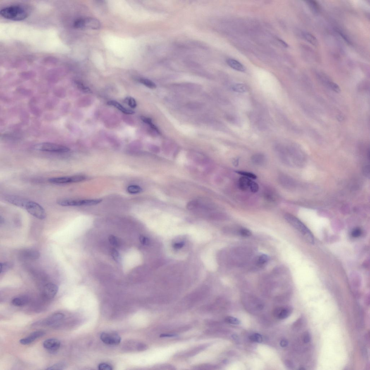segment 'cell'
<instances>
[{"label": "cell", "instance_id": "obj_48", "mask_svg": "<svg viewBox=\"0 0 370 370\" xmlns=\"http://www.w3.org/2000/svg\"><path fill=\"white\" fill-rule=\"evenodd\" d=\"M288 345V342L286 340H282L280 342V345L282 347H285Z\"/></svg>", "mask_w": 370, "mask_h": 370}, {"label": "cell", "instance_id": "obj_14", "mask_svg": "<svg viewBox=\"0 0 370 370\" xmlns=\"http://www.w3.org/2000/svg\"><path fill=\"white\" fill-rule=\"evenodd\" d=\"M291 313V309L290 308L279 307L274 310V315L278 319L283 320L288 317Z\"/></svg>", "mask_w": 370, "mask_h": 370}, {"label": "cell", "instance_id": "obj_28", "mask_svg": "<svg viewBox=\"0 0 370 370\" xmlns=\"http://www.w3.org/2000/svg\"><path fill=\"white\" fill-rule=\"evenodd\" d=\"M13 265L11 262H5L1 263L0 264V271L1 273H3L7 272L13 267Z\"/></svg>", "mask_w": 370, "mask_h": 370}, {"label": "cell", "instance_id": "obj_33", "mask_svg": "<svg viewBox=\"0 0 370 370\" xmlns=\"http://www.w3.org/2000/svg\"><path fill=\"white\" fill-rule=\"evenodd\" d=\"M249 339L253 342L261 343L262 341V337L259 334L255 333L250 335L249 337Z\"/></svg>", "mask_w": 370, "mask_h": 370}, {"label": "cell", "instance_id": "obj_52", "mask_svg": "<svg viewBox=\"0 0 370 370\" xmlns=\"http://www.w3.org/2000/svg\"><path fill=\"white\" fill-rule=\"evenodd\" d=\"M300 369H301V370H302H302H304V369H304V368H300Z\"/></svg>", "mask_w": 370, "mask_h": 370}, {"label": "cell", "instance_id": "obj_4", "mask_svg": "<svg viewBox=\"0 0 370 370\" xmlns=\"http://www.w3.org/2000/svg\"><path fill=\"white\" fill-rule=\"evenodd\" d=\"M102 199H60L57 201L59 205L63 206H79L96 205L101 202Z\"/></svg>", "mask_w": 370, "mask_h": 370}, {"label": "cell", "instance_id": "obj_24", "mask_svg": "<svg viewBox=\"0 0 370 370\" xmlns=\"http://www.w3.org/2000/svg\"><path fill=\"white\" fill-rule=\"evenodd\" d=\"M303 36L304 38L307 40L308 42L310 43L311 44H312L315 46H316L318 45V41L317 39L315 36L312 34L309 33L308 32H304L303 34Z\"/></svg>", "mask_w": 370, "mask_h": 370}, {"label": "cell", "instance_id": "obj_50", "mask_svg": "<svg viewBox=\"0 0 370 370\" xmlns=\"http://www.w3.org/2000/svg\"><path fill=\"white\" fill-rule=\"evenodd\" d=\"M280 43H281L282 44V45H283L284 46H285V47H288V44H287V43L285 42L284 41L282 40H280Z\"/></svg>", "mask_w": 370, "mask_h": 370}, {"label": "cell", "instance_id": "obj_37", "mask_svg": "<svg viewBox=\"0 0 370 370\" xmlns=\"http://www.w3.org/2000/svg\"><path fill=\"white\" fill-rule=\"evenodd\" d=\"M125 102L127 103L131 108H135L137 106L136 102L135 99L132 97H127L125 99Z\"/></svg>", "mask_w": 370, "mask_h": 370}, {"label": "cell", "instance_id": "obj_2", "mask_svg": "<svg viewBox=\"0 0 370 370\" xmlns=\"http://www.w3.org/2000/svg\"><path fill=\"white\" fill-rule=\"evenodd\" d=\"M1 16L8 19L20 21L25 19L28 16L27 8L20 5H13L5 7L0 11Z\"/></svg>", "mask_w": 370, "mask_h": 370}, {"label": "cell", "instance_id": "obj_12", "mask_svg": "<svg viewBox=\"0 0 370 370\" xmlns=\"http://www.w3.org/2000/svg\"><path fill=\"white\" fill-rule=\"evenodd\" d=\"M5 199L8 202L18 207L25 209L26 205L28 200L18 196L8 195L5 197Z\"/></svg>", "mask_w": 370, "mask_h": 370}, {"label": "cell", "instance_id": "obj_1", "mask_svg": "<svg viewBox=\"0 0 370 370\" xmlns=\"http://www.w3.org/2000/svg\"><path fill=\"white\" fill-rule=\"evenodd\" d=\"M142 262V256L139 251L135 248L130 249L125 253L122 259L123 271L125 273H128L140 265Z\"/></svg>", "mask_w": 370, "mask_h": 370}, {"label": "cell", "instance_id": "obj_10", "mask_svg": "<svg viewBox=\"0 0 370 370\" xmlns=\"http://www.w3.org/2000/svg\"><path fill=\"white\" fill-rule=\"evenodd\" d=\"M58 287L56 285L52 283H49L43 288L42 294L44 298L50 300L54 298L57 294Z\"/></svg>", "mask_w": 370, "mask_h": 370}, {"label": "cell", "instance_id": "obj_22", "mask_svg": "<svg viewBox=\"0 0 370 370\" xmlns=\"http://www.w3.org/2000/svg\"><path fill=\"white\" fill-rule=\"evenodd\" d=\"M100 23L99 21L93 18H88L85 19V27H90L91 29L99 28Z\"/></svg>", "mask_w": 370, "mask_h": 370}, {"label": "cell", "instance_id": "obj_3", "mask_svg": "<svg viewBox=\"0 0 370 370\" xmlns=\"http://www.w3.org/2000/svg\"><path fill=\"white\" fill-rule=\"evenodd\" d=\"M285 218L289 224L302 234L308 242L311 244H314V236L309 229L300 220L290 214H285Z\"/></svg>", "mask_w": 370, "mask_h": 370}, {"label": "cell", "instance_id": "obj_44", "mask_svg": "<svg viewBox=\"0 0 370 370\" xmlns=\"http://www.w3.org/2000/svg\"><path fill=\"white\" fill-rule=\"evenodd\" d=\"M99 369L100 370H112V367L110 365L102 363L100 364L99 366Z\"/></svg>", "mask_w": 370, "mask_h": 370}, {"label": "cell", "instance_id": "obj_31", "mask_svg": "<svg viewBox=\"0 0 370 370\" xmlns=\"http://www.w3.org/2000/svg\"><path fill=\"white\" fill-rule=\"evenodd\" d=\"M236 173L239 174L241 175L242 176L245 177H247L251 179H255L257 178V176L254 173H250V172H246L242 171H236Z\"/></svg>", "mask_w": 370, "mask_h": 370}, {"label": "cell", "instance_id": "obj_36", "mask_svg": "<svg viewBox=\"0 0 370 370\" xmlns=\"http://www.w3.org/2000/svg\"><path fill=\"white\" fill-rule=\"evenodd\" d=\"M76 85L78 88L80 89V90L82 91L84 93H89L91 92V91L90 89L87 87H85L84 84L78 81H76L75 82Z\"/></svg>", "mask_w": 370, "mask_h": 370}, {"label": "cell", "instance_id": "obj_39", "mask_svg": "<svg viewBox=\"0 0 370 370\" xmlns=\"http://www.w3.org/2000/svg\"><path fill=\"white\" fill-rule=\"evenodd\" d=\"M158 369L164 370H175V368L172 365L168 364H161L156 366Z\"/></svg>", "mask_w": 370, "mask_h": 370}, {"label": "cell", "instance_id": "obj_16", "mask_svg": "<svg viewBox=\"0 0 370 370\" xmlns=\"http://www.w3.org/2000/svg\"><path fill=\"white\" fill-rule=\"evenodd\" d=\"M22 256L25 259L35 260L39 259L40 254L39 252L33 249H26L22 252Z\"/></svg>", "mask_w": 370, "mask_h": 370}, {"label": "cell", "instance_id": "obj_18", "mask_svg": "<svg viewBox=\"0 0 370 370\" xmlns=\"http://www.w3.org/2000/svg\"><path fill=\"white\" fill-rule=\"evenodd\" d=\"M253 164L258 166H262L266 162L265 156L262 153H256L253 155L251 158Z\"/></svg>", "mask_w": 370, "mask_h": 370}, {"label": "cell", "instance_id": "obj_38", "mask_svg": "<svg viewBox=\"0 0 370 370\" xmlns=\"http://www.w3.org/2000/svg\"><path fill=\"white\" fill-rule=\"evenodd\" d=\"M225 321L227 323L234 325H238L240 323V321L237 318L231 316L227 317L225 318Z\"/></svg>", "mask_w": 370, "mask_h": 370}, {"label": "cell", "instance_id": "obj_32", "mask_svg": "<svg viewBox=\"0 0 370 370\" xmlns=\"http://www.w3.org/2000/svg\"><path fill=\"white\" fill-rule=\"evenodd\" d=\"M66 366V364L65 363L61 362L55 364L52 366H50V367L47 368V369L63 370L65 369Z\"/></svg>", "mask_w": 370, "mask_h": 370}, {"label": "cell", "instance_id": "obj_21", "mask_svg": "<svg viewBox=\"0 0 370 370\" xmlns=\"http://www.w3.org/2000/svg\"><path fill=\"white\" fill-rule=\"evenodd\" d=\"M29 302L28 297L26 296H20L15 297L12 300V303L13 305L18 307H22L27 305Z\"/></svg>", "mask_w": 370, "mask_h": 370}, {"label": "cell", "instance_id": "obj_35", "mask_svg": "<svg viewBox=\"0 0 370 370\" xmlns=\"http://www.w3.org/2000/svg\"><path fill=\"white\" fill-rule=\"evenodd\" d=\"M308 3L311 9L314 13H317L319 11V6L316 1H308Z\"/></svg>", "mask_w": 370, "mask_h": 370}, {"label": "cell", "instance_id": "obj_46", "mask_svg": "<svg viewBox=\"0 0 370 370\" xmlns=\"http://www.w3.org/2000/svg\"><path fill=\"white\" fill-rule=\"evenodd\" d=\"M311 337L310 334L308 332H306L303 338V341L305 343H308L310 342Z\"/></svg>", "mask_w": 370, "mask_h": 370}, {"label": "cell", "instance_id": "obj_8", "mask_svg": "<svg viewBox=\"0 0 370 370\" xmlns=\"http://www.w3.org/2000/svg\"><path fill=\"white\" fill-rule=\"evenodd\" d=\"M64 315L61 313H56L50 316L49 317L34 323V326H50L59 322L64 318Z\"/></svg>", "mask_w": 370, "mask_h": 370}, {"label": "cell", "instance_id": "obj_51", "mask_svg": "<svg viewBox=\"0 0 370 370\" xmlns=\"http://www.w3.org/2000/svg\"><path fill=\"white\" fill-rule=\"evenodd\" d=\"M233 162V164L234 165H235V166H237V165H238V163H239L238 159H236Z\"/></svg>", "mask_w": 370, "mask_h": 370}, {"label": "cell", "instance_id": "obj_49", "mask_svg": "<svg viewBox=\"0 0 370 370\" xmlns=\"http://www.w3.org/2000/svg\"><path fill=\"white\" fill-rule=\"evenodd\" d=\"M285 365L288 367L290 368H292L294 367V364L292 363L290 361H287L285 363Z\"/></svg>", "mask_w": 370, "mask_h": 370}, {"label": "cell", "instance_id": "obj_43", "mask_svg": "<svg viewBox=\"0 0 370 370\" xmlns=\"http://www.w3.org/2000/svg\"><path fill=\"white\" fill-rule=\"evenodd\" d=\"M328 85L332 90L335 92L338 93L340 92L341 90L340 87L337 84L333 82H329Z\"/></svg>", "mask_w": 370, "mask_h": 370}, {"label": "cell", "instance_id": "obj_42", "mask_svg": "<svg viewBox=\"0 0 370 370\" xmlns=\"http://www.w3.org/2000/svg\"><path fill=\"white\" fill-rule=\"evenodd\" d=\"M265 197L267 200L271 201V202H274L276 198V196L272 192H266L265 194Z\"/></svg>", "mask_w": 370, "mask_h": 370}, {"label": "cell", "instance_id": "obj_30", "mask_svg": "<svg viewBox=\"0 0 370 370\" xmlns=\"http://www.w3.org/2000/svg\"><path fill=\"white\" fill-rule=\"evenodd\" d=\"M216 366L210 364H202L194 366V369L195 370H212L214 369Z\"/></svg>", "mask_w": 370, "mask_h": 370}, {"label": "cell", "instance_id": "obj_41", "mask_svg": "<svg viewBox=\"0 0 370 370\" xmlns=\"http://www.w3.org/2000/svg\"><path fill=\"white\" fill-rule=\"evenodd\" d=\"M259 189V186L258 184L252 180L251 181L250 188H249V190L251 191L254 193H255L258 192Z\"/></svg>", "mask_w": 370, "mask_h": 370}, {"label": "cell", "instance_id": "obj_45", "mask_svg": "<svg viewBox=\"0 0 370 370\" xmlns=\"http://www.w3.org/2000/svg\"><path fill=\"white\" fill-rule=\"evenodd\" d=\"M361 230L359 228H356L352 230L351 233V235L352 237H358L361 235Z\"/></svg>", "mask_w": 370, "mask_h": 370}, {"label": "cell", "instance_id": "obj_5", "mask_svg": "<svg viewBox=\"0 0 370 370\" xmlns=\"http://www.w3.org/2000/svg\"><path fill=\"white\" fill-rule=\"evenodd\" d=\"M35 150L46 152L65 153L70 151V149L64 146L49 142H43L34 145Z\"/></svg>", "mask_w": 370, "mask_h": 370}, {"label": "cell", "instance_id": "obj_17", "mask_svg": "<svg viewBox=\"0 0 370 370\" xmlns=\"http://www.w3.org/2000/svg\"><path fill=\"white\" fill-rule=\"evenodd\" d=\"M226 62L231 68L237 71L243 72L245 70L244 65L236 60L229 58L227 60Z\"/></svg>", "mask_w": 370, "mask_h": 370}, {"label": "cell", "instance_id": "obj_20", "mask_svg": "<svg viewBox=\"0 0 370 370\" xmlns=\"http://www.w3.org/2000/svg\"><path fill=\"white\" fill-rule=\"evenodd\" d=\"M107 104L108 105L117 108L119 110L121 111L122 112L125 113V114H133L135 113V112L132 110L127 109V108L124 107L119 103L116 101L113 100L109 101L108 102Z\"/></svg>", "mask_w": 370, "mask_h": 370}, {"label": "cell", "instance_id": "obj_13", "mask_svg": "<svg viewBox=\"0 0 370 370\" xmlns=\"http://www.w3.org/2000/svg\"><path fill=\"white\" fill-rule=\"evenodd\" d=\"M45 334V332L42 331L33 332L29 336L20 340V343L23 345H29L33 342L36 339L44 336Z\"/></svg>", "mask_w": 370, "mask_h": 370}, {"label": "cell", "instance_id": "obj_7", "mask_svg": "<svg viewBox=\"0 0 370 370\" xmlns=\"http://www.w3.org/2000/svg\"><path fill=\"white\" fill-rule=\"evenodd\" d=\"M87 177L84 175H77L69 176L56 177L49 179V182L56 185H62L68 183H78L87 179Z\"/></svg>", "mask_w": 370, "mask_h": 370}, {"label": "cell", "instance_id": "obj_26", "mask_svg": "<svg viewBox=\"0 0 370 370\" xmlns=\"http://www.w3.org/2000/svg\"><path fill=\"white\" fill-rule=\"evenodd\" d=\"M141 83L143 84L146 87L151 89H154L156 87V85L154 82L147 79L141 78L139 80Z\"/></svg>", "mask_w": 370, "mask_h": 370}, {"label": "cell", "instance_id": "obj_23", "mask_svg": "<svg viewBox=\"0 0 370 370\" xmlns=\"http://www.w3.org/2000/svg\"><path fill=\"white\" fill-rule=\"evenodd\" d=\"M269 256L266 254H262L258 256L255 260V264L257 266L262 267L266 265L269 261Z\"/></svg>", "mask_w": 370, "mask_h": 370}, {"label": "cell", "instance_id": "obj_47", "mask_svg": "<svg viewBox=\"0 0 370 370\" xmlns=\"http://www.w3.org/2000/svg\"><path fill=\"white\" fill-rule=\"evenodd\" d=\"M176 336V334L173 333H169L168 334H162L160 335V337H161V338H163V337H171Z\"/></svg>", "mask_w": 370, "mask_h": 370}, {"label": "cell", "instance_id": "obj_6", "mask_svg": "<svg viewBox=\"0 0 370 370\" xmlns=\"http://www.w3.org/2000/svg\"><path fill=\"white\" fill-rule=\"evenodd\" d=\"M25 209L32 216L39 219H44L46 217L45 210L38 203L28 200Z\"/></svg>", "mask_w": 370, "mask_h": 370}, {"label": "cell", "instance_id": "obj_15", "mask_svg": "<svg viewBox=\"0 0 370 370\" xmlns=\"http://www.w3.org/2000/svg\"><path fill=\"white\" fill-rule=\"evenodd\" d=\"M209 344H205L201 345L194 348L191 349L190 350L186 351L183 353L180 354V356L185 357H191L199 353L201 351L205 350L206 348L209 346Z\"/></svg>", "mask_w": 370, "mask_h": 370}, {"label": "cell", "instance_id": "obj_25", "mask_svg": "<svg viewBox=\"0 0 370 370\" xmlns=\"http://www.w3.org/2000/svg\"><path fill=\"white\" fill-rule=\"evenodd\" d=\"M232 90L234 92L243 93L247 92V87L246 85L242 84H236L232 86Z\"/></svg>", "mask_w": 370, "mask_h": 370}, {"label": "cell", "instance_id": "obj_11", "mask_svg": "<svg viewBox=\"0 0 370 370\" xmlns=\"http://www.w3.org/2000/svg\"><path fill=\"white\" fill-rule=\"evenodd\" d=\"M61 346L60 341L56 338L47 339L43 343V346L50 352H56Z\"/></svg>", "mask_w": 370, "mask_h": 370}, {"label": "cell", "instance_id": "obj_27", "mask_svg": "<svg viewBox=\"0 0 370 370\" xmlns=\"http://www.w3.org/2000/svg\"><path fill=\"white\" fill-rule=\"evenodd\" d=\"M127 191L130 194H138L142 191V188L137 185H131L127 188Z\"/></svg>", "mask_w": 370, "mask_h": 370}, {"label": "cell", "instance_id": "obj_40", "mask_svg": "<svg viewBox=\"0 0 370 370\" xmlns=\"http://www.w3.org/2000/svg\"><path fill=\"white\" fill-rule=\"evenodd\" d=\"M74 26L77 28H83L85 27V19H79L77 20L74 23Z\"/></svg>", "mask_w": 370, "mask_h": 370}, {"label": "cell", "instance_id": "obj_19", "mask_svg": "<svg viewBox=\"0 0 370 370\" xmlns=\"http://www.w3.org/2000/svg\"><path fill=\"white\" fill-rule=\"evenodd\" d=\"M252 180L251 179L242 176L239 179L238 185L240 190L246 191L249 190L250 184Z\"/></svg>", "mask_w": 370, "mask_h": 370}, {"label": "cell", "instance_id": "obj_34", "mask_svg": "<svg viewBox=\"0 0 370 370\" xmlns=\"http://www.w3.org/2000/svg\"><path fill=\"white\" fill-rule=\"evenodd\" d=\"M237 233L239 235L243 237H248L250 236L252 234V233L250 230L247 228H242L239 229Z\"/></svg>", "mask_w": 370, "mask_h": 370}, {"label": "cell", "instance_id": "obj_29", "mask_svg": "<svg viewBox=\"0 0 370 370\" xmlns=\"http://www.w3.org/2000/svg\"><path fill=\"white\" fill-rule=\"evenodd\" d=\"M141 119L145 123L149 125L151 128L153 129L154 130H155L156 131L158 132H159L157 127L153 124L152 120L151 118L144 116H142L141 117Z\"/></svg>", "mask_w": 370, "mask_h": 370}, {"label": "cell", "instance_id": "obj_9", "mask_svg": "<svg viewBox=\"0 0 370 370\" xmlns=\"http://www.w3.org/2000/svg\"><path fill=\"white\" fill-rule=\"evenodd\" d=\"M100 339L104 343L110 345H118L121 341L119 335L114 333H103L100 335Z\"/></svg>", "mask_w": 370, "mask_h": 370}]
</instances>
